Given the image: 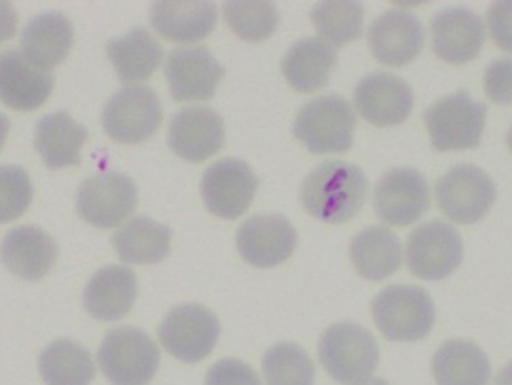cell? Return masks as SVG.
I'll return each mask as SVG.
<instances>
[{
    "label": "cell",
    "instance_id": "ba28073f",
    "mask_svg": "<svg viewBox=\"0 0 512 385\" xmlns=\"http://www.w3.org/2000/svg\"><path fill=\"white\" fill-rule=\"evenodd\" d=\"M163 120V108L157 94L148 86L120 89L103 109L106 134L122 145H137L157 132Z\"/></svg>",
    "mask_w": 512,
    "mask_h": 385
},
{
    "label": "cell",
    "instance_id": "8d00e7d4",
    "mask_svg": "<svg viewBox=\"0 0 512 385\" xmlns=\"http://www.w3.org/2000/svg\"><path fill=\"white\" fill-rule=\"evenodd\" d=\"M206 385H261L252 367L234 358L221 359L207 370Z\"/></svg>",
    "mask_w": 512,
    "mask_h": 385
},
{
    "label": "cell",
    "instance_id": "2e32d148",
    "mask_svg": "<svg viewBox=\"0 0 512 385\" xmlns=\"http://www.w3.org/2000/svg\"><path fill=\"white\" fill-rule=\"evenodd\" d=\"M298 234L283 215H256L241 224L237 247L241 257L255 267L267 269L289 260Z\"/></svg>",
    "mask_w": 512,
    "mask_h": 385
},
{
    "label": "cell",
    "instance_id": "7c38bea8",
    "mask_svg": "<svg viewBox=\"0 0 512 385\" xmlns=\"http://www.w3.org/2000/svg\"><path fill=\"white\" fill-rule=\"evenodd\" d=\"M258 180L247 163L223 158L204 171L201 197L212 214L224 220L241 217L252 205Z\"/></svg>",
    "mask_w": 512,
    "mask_h": 385
},
{
    "label": "cell",
    "instance_id": "8992f818",
    "mask_svg": "<svg viewBox=\"0 0 512 385\" xmlns=\"http://www.w3.org/2000/svg\"><path fill=\"white\" fill-rule=\"evenodd\" d=\"M431 143L440 152L477 148L486 122V106L462 89L437 100L425 111Z\"/></svg>",
    "mask_w": 512,
    "mask_h": 385
},
{
    "label": "cell",
    "instance_id": "7402d4cb",
    "mask_svg": "<svg viewBox=\"0 0 512 385\" xmlns=\"http://www.w3.org/2000/svg\"><path fill=\"white\" fill-rule=\"evenodd\" d=\"M137 277L129 267L106 266L89 280L83 306L99 321H119L131 312L137 298Z\"/></svg>",
    "mask_w": 512,
    "mask_h": 385
},
{
    "label": "cell",
    "instance_id": "d590c367",
    "mask_svg": "<svg viewBox=\"0 0 512 385\" xmlns=\"http://www.w3.org/2000/svg\"><path fill=\"white\" fill-rule=\"evenodd\" d=\"M486 96L497 105H512V59H497L483 76Z\"/></svg>",
    "mask_w": 512,
    "mask_h": 385
},
{
    "label": "cell",
    "instance_id": "cb8c5ba5",
    "mask_svg": "<svg viewBox=\"0 0 512 385\" xmlns=\"http://www.w3.org/2000/svg\"><path fill=\"white\" fill-rule=\"evenodd\" d=\"M22 51L34 65L50 71L65 62L73 48L74 28L68 17L45 13L33 17L22 31Z\"/></svg>",
    "mask_w": 512,
    "mask_h": 385
},
{
    "label": "cell",
    "instance_id": "d4e9b609",
    "mask_svg": "<svg viewBox=\"0 0 512 385\" xmlns=\"http://www.w3.org/2000/svg\"><path fill=\"white\" fill-rule=\"evenodd\" d=\"M336 62L338 54L332 45L318 37H307L287 51L281 70L295 91L309 94L325 88Z\"/></svg>",
    "mask_w": 512,
    "mask_h": 385
},
{
    "label": "cell",
    "instance_id": "4dcf8cb0",
    "mask_svg": "<svg viewBox=\"0 0 512 385\" xmlns=\"http://www.w3.org/2000/svg\"><path fill=\"white\" fill-rule=\"evenodd\" d=\"M39 370L46 385H89L96 376L91 352L73 339H57L39 356Z\"/></svg>",
    "mask_w": 512,
    "mask_h": 385
},
{
    "label": "cell",
    "instance_id": "52a82bcc",
    "mask_svg": "<svg viewBox=\"0 0 512 385\" xmlns=\"http://www.w3.org/2000/svg\"><path fill=\"white\" fill-rule=\"evenodd\" d=\"M217 316L201 304H180L161 321L158 338L169 355L186 364L211 355L220 338Z\"/></svg>",
    "mask_w": 512,
    "mask_h": 385
},
{
    "label": "cell",
    "instance_id": "83f0119b",
    "mask_svg": "<svg viewBox=\"0 0 512 385\" xmlns=\"http://www.w3.org/2000/svg\"><path fill=\"white\" fill-rule=\"evenodd\" d=\"M106 53L122 83L145 82L163 60V47L143 27L108 42Z\"/></svg>",
    "mask_w": 512,
    "mask_h": 385
},
{
    "label": "cell",
    "instance_id": "277c9868",
    "mask_svg": "<svg viewBox=\"0 0 512 385\" xmlns=\"http://www.w3.org/2000/svg\"><path fill=\"white\" fill-rule=\"evenodd\" d=\"M100 369L112 385H146L160 366V350L137 327L109 330L99 349Z\"/></svg>",
    "mask_w": 512,
    "mask_h": 385
},
{
    "label": "cell",
    "instance_id": "ab89813d",
    "mask_svg": "<svg viewBox=\"0 0 512 385\" xmlns=\"http://www.w3.org/2000/svg\"><path fill=\"white\" fill-rule=\"evenodd\" d=\"M494 385H512V361L497 373Z\"/></svg>",
    "mask_w": 512,
    "mask_h": 385
},
{
    "label": "cell",
    "instance_id": "ffe728a7",
    "mask_svg": "<svg viewBox=\"0 0 512 385\" xmlns=\"http://www.w3.org/2000/svg\"><path fill=\"white\" fill-rule=\"evenodd\" d=\"M433 50L439 59L463 65L476 59L485 43L482 17L468 8H448L431 19Z\"/></svg>",
    "mask_w": 512,
    "mask_h": 385
},
{
    "label": "cell",
    "instance_id": "60d3db41",
    "mask_svg": "<svg viewBox=\"0 0 512 385\" xmlns=\"http://www.w3.org/2000/svg\"><path fill=\"white\" fill-rule=\"evenodd\" d=\"M8 131H10V120L0 112V149L4 148L5 142H7Z\"/></svg>",
    "mask_w": 512,
    "mask_h": 385
},
{
    "label": "cell",
    "instance_id": "30bf717a",
    "mask_svg": "<svg viewBox=\"0 0 512 385\" xmlns=\"http://www.w3.org/2000/svg\"><path fill=\"white\" fill-rule=\"evenodd\" d=\"M134 180L120 172L108 171L86 178L77 195V212L86 223L100 229L119 226L137 208Z\"/></svg>",
    "mask_w": 512,
    "mask_h": 385
},
{
    "label": "cell",
    "instance_id": "6da1fadb",
    "mask_svg": "<svg viewBox=\"0 0 512 385\" xmlns=\"http://www.w3.org/2000/svg\"><path fill=\"white\" fill-rule=\"evenodd\" d=\"M368 195V180L359 166L329 160L316 166L301 186V203L312 217L341 224L355 217Z\"/></svg>",
    "mask_w": 512,
    "mask_h": 385
},
{
    "label": "cell",
    "instance_id": "484cf974",
    "mask_svg": "<svg viewBox=\"0 0 512 385\" xmlns=\"http://www.w3.org/2000/svg\"><path fill=\"white\" fill-rule=\"evenodd\" d=\"M88 140V129L77 123L66 111L54 112L39 120L36 145L46 168L62 169L80 163V152Z\"/></svg>",
    "mask_w": 512,
    "mask_h": 385
},
{
    "label": "cell",
    "instance_id": "d6a6232c",
    "mask_svg": "<svg viewBox=\"0 0 512 385\" xmlns=\"http://www.w3.org/2000/svg\"><path fill=\"white\" fill-rule=\"evenodd\" d=\"M267 385H313L315 366L298 344L281 343L267 350L263 358Z\"/></svg>",
    "mask_w": 512,
    "mask_h": 385
},
{
    "label": "cell",
    "instance_id": "7bdbcfd3",
    "mask_svg": "<svg viewBox=\"0 0 512 385\" xmlns=\"http://www.w3.org/2000/svg\"><path fill=\"white\" fill-rule=\"evenodd\" d=\"M508 146H509V149H511V152H512V126H511V129H509V132H508Z\"/></svg>",
    "mask_w": 512,
    "mask_h": 385
},
{
    "label": "cell",
    "instance_id": "5bb4252c",
    "mask_svg": "<svg viewBox=\"0 0 512 385\" xmlns=\"http://www.w3.org/2000/svg\"><path fill=\"white\" fill-rule=\"evenodd\" d=\"M224 73L223 65L204 47L175 48L165 63L169 91L177 102L212 99Z\"/></svg>",
    "mask_w": 512,
    "mask_h": 385
},
{
    "label": "cell",
    "instance_id": "9a60e30c",
    "mask_svg": "<svg viewBox=\"0 0 512 385\" xmlns=\"http://www.w3.org/2000/svg\"><path fill=\"white\" fill-rule=\"evenodd\" d=\"M224 137V122L218 112L206 106H188L172 116L168 143L178 157L201 163L223 148Z\"/></svg>",
    "mask_w": 512,
    "mask_h": 385
},
{
    "label": "cell",
    "instance_id": "44dd1931",
    "mask_svg": "<svg viewBox=\"0 0 512 385\" xmlns=\"http://www.w3.org/2000/svg\"><path fill=\"white\" fill-rule=\"evenodd\" d=\"M56 241L36 226H19L5 235L0 260L10 272L27 281L45 277L56 264Z\"/></svg>",
    "mask_w": 512,
    "mask_h": 385
},
{
    "label": "cell",
    "instance_id": "603a6c76",
    "mask_svg": "<svg viewBox=\"0 0 512 385\" xmlns=\"http://www.w3.org/2000/svg\"><path fill=\"white\" fill-rule=\"evenodd\" d=\"M217 20L212 2H157L151 8L152 27L171 42H200L214 31Z\"/></svg>",
    "mask_w": 512,
    "mask_h": 385
},
{
    "label": "cell",
    "instance_id": "3957f363",
    "mask_svg": "<svg viewBox=\"0 0 512 385\" xmlns=\"http://www.w3.org/2000/svg\"><path fill=\"white\" fill-rule=\"evenodd\" d=\"M376 326L388 341L413 343L430 335L436 321L427 290L417 286L385 287L371 304Z\"/></svg>",
    "mask_w": 512,
    "mask_h": 385
},
{
    "label": "cell",
    "instance_id": "f546056e",
    "mask_svg": "<svg viewBox=\"0 0 512 385\" xmlns=\"http://www.w3.org/2000/svg\"><path fill=\"white\" fill-rule=\"evenodd\" d=\"M172 232L149 217H134L112 235L120 260L129 264H155L171 251Z\"/></svg>",
    "mask_w": 512,
    "mask_h": 385
},
{
    "label": "cell",
    "instance_id": "8fae6325",
    "mask_svg": "<svg viewBox=\"0 0 512 385\" xmlns=\"http://www.w3.org/2000/svg\"><path fill=\"white\" fill-rule=\"evenodd\" d=\"M462 258V238L456 228L444 221L421 224L408 237V269L422 280H445L462 264Z\"/></svg>",
    "mask_w": 512,
    "mask_h": 385
},
{
    "label": "cell",
    "instance_id": "f1b7e54d",
    "mask_svg": "<svg viewBox=\"0 0 512 385\" xmlns=\"http://www.w3.org/2000/svg\"><path fill=\"white\" fill-rule=\"evenodd\" d=\"M350 258L362 278L382 281L401 267L402 244L390 229L371 226L353 238Z\"/></svg>",
    "mask_w": 512,
    "mask_h": 385
},
{
    "label": "cell",
    "instance_id": "ac0fdd59",
    "mask_svg": "<svg viewBox=\"0 0 512 385\" xmlns=\"http://www.w3.org/2000/svg\"><path fill=\"white\" fill-rule=\"evenodd\" d=\"M367 39L376 60L399 68L421 54L425 33L421 20L414 14L394 8L370 25Z\"/></svg>",
    "mask_w": 512,
    "mask_h": 385
},
{
    "label": "cell",
    "instance_id": "9c48e42d",
    "mask_svg": "<svg viewBox=\"0 0 512 385\" xmlns=\"http://www.w3.org/2000/svg\"><path fill=\"white\" fill-rule=\"evenodd\" d=\"M496 197V185L490 175L468 163L453 166L436 183L437 205L454 223L473 224L482 220Z\"/></svg>",
    "mask_w": 512,
    "mask_h": 385
},
{
    "label": "cell",
    "instance_id": "74e56055",
    "mask_svg": "<svg viewBox=\"0 0 512 385\" xmlns=\"http://www.w3.org/2000/svg\"><path fill=\"white\" fill-rule=\"evenodd\" d=\"M488 25L497 47L512 53V2H496L491 5Z\"/></svg>",
    "mask_w": 512,
    "mask_h": 385
},
{
    "label": "cell",
    "instance_id": "d6986e66",
    "mask_svg": "<svg viewBox=\"0 0 512 385\" xmlns=\"http://www.w3.org/2000/svg\"><path fill=\"white\" fill-rule=\"evenodd\" d=\"M51 71L34 65L22 51L0 53V100L16 111H34L53 93Z\"/></svg>",
    "mask_w": 512,
    "mask_h": 385
},
{
    "label": "cell",
    "instance_id": "e575fe53",
    "mask_svg": "<svg viewBox=\"0 0 512 385\" xmlns=\"http://www.w3.org/2000/svg\"><path fill=\"white\" fill-rule=\"evenodd\" d=\"M30 175L20 166H0V224L22 217L33 201Z\"/></svg>",
    "mask_w": 512,
    "mask_h": 385
},
{
    "label": "cell",
    "instance_id": "836d02e7",
    "mask_svg": "<svg viewBox=\"0 0 512 385\" xmlns=\"http://www.w3.org/2000/svg\"><path fill=\"white\" fill-rule=\"evenodd\" d=\"M223 14L230 30L247 42H263L278 28V10L272 2H227Z\"/></svg>",
    "mask_w": 512,
    "mask_h": 385
},
{
    "label": "cell",
    "instance_id": "f35d334b",
    "mask_svg": "<svg viewBox=\"0 0 512 385\" xmlns=\"http://www.w3.org/2000/svg\"><path fill=\"white\" fill-rule=\"evenodd\" d=\"M17 30V11L10 2H0V43L13 39Z\"/></svg>",
    "mask_w": 512,
    "mask_h": 385
},
{
    "label": "cell",
    "instance_id": "1f68e13d",
    "mask_svg": "<svg viewBox=\"0 0 512 385\" xmlns=\"http://www.w3.org/2000/svg\"><path fill=\"white\" fill-rule=\"evenodd\" d=\"M316 31L335 47L361 39L364 30V7L359 2H321L310 11Z\"/></svg>",
    "mask_w": 512,
    "mask_h": 385
},
{
    "label": "cell",
    "instance_id": "e0dca14e",
    "mask_svg": "<svg viewBox=\"0 0 512 385\" xmlns=\"http://www.w3.org/2000/svg\"><path fill=\"white\" fill-rule=\"evenodd\" d=\"M359 114L379 128L405 122L413 111L414 94L401 77L390 73H373L364 77L355 89Z\"/></svg>",
    "mask_w": 512,
    "mask_h": 385
},
{
    "label": "cell",
    "instance_id": "4316f807",
    "mask_svg": "<svg viewBox=\"0 0 512 385\" xmlns=\"http://www.w3.org/2000/svg\"><path fill=\"white\" fill-rule=\"evenodd\" d=\"M437 385H488L491 364L477 344L451 339L437 349L431 364Z\"/></svg>",
    "mask_w": 512,
    "mask_h": 385
},
{
    "label": "cell",
    "instance_id": "4fadbf2b",
    "mask_svg": "<svg viewBox=\"0 0 512 385\" xmlns=\"http://www.w3.org/2000/svg\"><path fill=\"white\" fill-rule=\"evenodd\" d=\"M373 205L379 220L391 226L416 223L430 206L427 180L416 169H391L376 183Z\"/></svg>",
    "mask_w": 512,
    "mask_h": 385
},
{
    "label": "cell",
    "instance_id": "5b68a950",
    "mask_svg": "<svg viewBox=\"0 0 512 385\" xmlns=\"http://www.w3.org/2000/svg\"><path fill=\"white\" fill-rule=\"evenodd\" d=\"M355 128V112L344 97L322 96L302 106L293 135L313 154H332L352 148Z\"/></svg>",
    "mask_w": 512,
    "mask_h": 385
},
{
    "label": "cell",
    "instance_id": "7a4b0ae2",
    "mask_svg": "<svg viewBox=\"0 0 512 385\" xmlns=\"http://www.w3.org/2000/svg\"><path fill=\"white\" fill-rule=\"evenodd\" d=\"M318 352L330 378L344 385L368 381L379 364L376 339L364 327L348 321L325 330Z\"/></svg>",
    "mask_w": 512,
    "mask_h": 385
},
{
    "label": "cell",
    "instance_id": "b9f144b4",
    "mask_svg": "<svg viewBox=\"0 0 512 385\" xmlns=\"http://www.w3.org/2000/svg\"><path fill=\"white\" fill-rule=\"evenodd\" d=\"M359 385H390L387 381H384V379H368V381L362 382V384Z\"/></svg>",
    "mask_w": 512,
    "mask_h": 385
}]
</instances>
